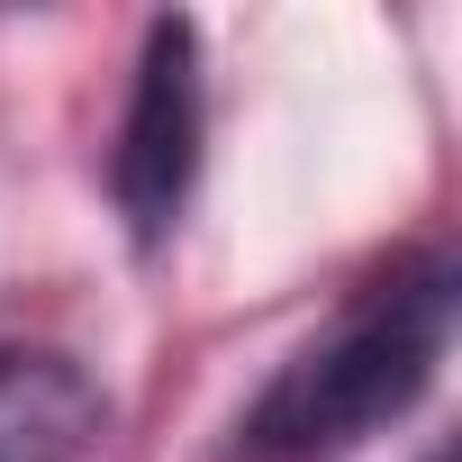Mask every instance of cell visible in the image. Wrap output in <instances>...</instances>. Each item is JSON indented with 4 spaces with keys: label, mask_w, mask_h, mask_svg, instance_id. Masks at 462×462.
Returning a JSON list of instances; mask_svg holds the SVG:
<instances>
[{
    "label": "cell",
    "mask_w": 462,
    "mask_h": 462,
    "mask_svg": "<svg viewBox=\"0 0 462 462\" xmlns=\"http://www.w3.org/2000/svg\"><path fill=\"white\" fill-rule=\"evenodd\" d=\"M444 327H453V273L444 263H399L390 282H372L336 318V336H318L263 390L254 435L273 453H345V444H363L372 426H390L426 390V372L444 354Z\"/></svg>",
    "instance_id": "cell-1"
},
{
    "label": "cell",
    "mask_w": 462,
    "mask_h": 462,
    "mask_svg": "<svg viewBox=\"0 0 462 462\" xmlns=\"http://www.w3.org/2000/svg\"><path fill=\"white\" fill-rule=\"evenodd\" d=\"M199 163V64H190V28H154L145 46V82L127 109V145H118V199L136 217V236H163L181 190Z\"/></svg>",
    "instance_id": "cell-2"
},
{
    "label": "cell",
    "mask_w": 462,
    "mask_h": 462,
    "mask_svg": "<svg viewBox=\"0 0 462 462\" xmlns=\"http://www.w3.org/2000/svg\"><path fill=\"white\" fill-rule=\"evenodd\" d=\"M100 444V399L64 354L0 345V462H82Z\"/></svg>",
    "instance_id": "cell-3"
}]
</instances>
